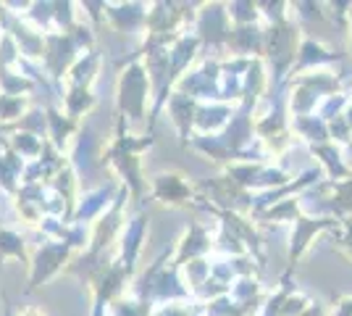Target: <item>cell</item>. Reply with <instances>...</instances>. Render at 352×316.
I'll return each mask as SVG.
<instances>
[{
  "label": "cell",
  "instance_id": "obj_1",
  "mask_svg": "<svg viewBox=\"0 0 352 316\" xmlns=\"http://www.w3.org/2000/svg\"><path fill=\"white\" fill-rule=\"evenodd\" d=\"M16 105H19V101H11V98H0V116H3V119H14V116H16Z\"/></svg>",
  "mask_w": 352,
  "mask_h": 316
},
{
  "label": "cell",
  "instance_id": "obj_2",
  "mask_svg": "<svg viewBox=\"0 0 352 316\" xmlns=\"http://www.w3.org/2000/svg\"><path fill=\"white\" fill-rule=\"evenodd\" d=\"M21 316H43V314H40L37 308H27V311H24V314H21Z\"/></svg>",
  "mask_w": 352,
  "mask_h": 316
}]
</instances>
